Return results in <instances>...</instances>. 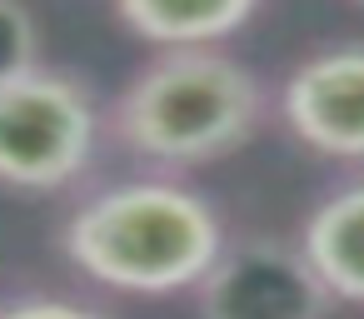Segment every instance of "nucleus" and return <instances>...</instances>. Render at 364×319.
Listing matches in <instances>:
<instances>
[{"mask_svg":"<svg viewBox=\"0 0 364 319\" xmlns=\"http://www.w3.org/2000/svg\"><path fill=\"white\" fill-rule=\"evenodd\" d=\"M65 254L80 274L125 294L200 289L225 254V225L205 195L175 180H125L85 200L65 225Z\"/></svg>","mask_w":364,"mask_h":319,"instance_id":"nucleus-1","label":"nucleus"},{"mask_svg":"<svg viewBox=\"0 0 364 319\" xmlns=\"http://www.w3.org/2000/svg\"><path fill=\"white\" fill-rule=\"evenodd\" d=\"M264 115V90L240 60L190 45L150 60L115 105V135L160 165H205L240 150Z\"/></svg>","mask_w":364,"mask_h":319,"instance_id":"nucleus-2","label":"nucleus"},{"mask_svg":"<svg viewBox=\"0 0 364 319\" xmlns=\"http://www.w3.org/2000/svg\"><path fill=\"white\" fill-rule=\"evenodd\" d=\"M100 145L90 90L60 70H26L0 85V185L65 190L80 180Z\"/></svg>","mask_w":364,"mask_h":319,"instance_id":"nucleus-3","label":"nucleus"},{"mask_svg":"<svg viewBox=\"0 0 364 319\" xmlns=\"http://www.w3.org/2000/svg\"><path fill=\"white\" fill-rule=\"evenodd\" d=\"M329 299L334 294L309 254L279 239L225 244L215 269L200 279L205 319H324Z\"/></svg>","mask_w":364,"mask_h":319,"instance_id":"nucleus-4","label":"nucleus"},{"mask_svg":"<svg viewBox=\"0 0 364 319\" xmlns=\"http://www.w3.org/2000/svg\"><path fill=\"white\" fill-rule=\"evenodd\" d=\"M284 125L329 160H364V45L299 60L279 95Z\"/></svg>","mask_w":364,"mask_h":319,"instance_id":"nucleus-5","label":"nucleus"},{"mask_svg":"<svg viewBox=\"0 0 364 319\" xmlns=\"http://www.w3.org/2000/svg\"><path fill=\"white\" fill-rule=\"evenodd\" d=\"M299 249L309 254L334 299L364 304V180L324 195L309 210Z\"/></svg>","mask_w":364,"mask_h":319,"instance_id":"nucleus-6","label":"nucleus"},{"mask_svg":"<svg viewBox=\"0 0 364 319\" xmlns=\"http://www.w3.org/2000/svg\"><path fill=\"white\" fill-rule=\"evenodd\" d=\"M259 0H115L120 21L165 50H190V45H210L235 36Z\"/></svg>","mask_w":364,"mask_h":319,"instance_id":"nucleus-7","label":"nucleus"},{"mask_svg":"<svg viewBox=\"0 0 364 319\" xmlns=\"http://www.w3.org/2000/svg\"><path fill=\"white\" fill-rule=\"evenodd\" d=\"M36 55H41V31L31 11L21 0H0V85L36 70Z\"/></svg>","mask_w":364,"mask_h":319,"instance_id":"nucleus-8","label":"nucleus"},{"mask_svg":"<svg viewBox=\"0 0 364 319\" xmlns=\"http://www.w3.org/2000/svg\"><path fill=\"white\" fill-rule=\"evenodd\" d=\"M0 319H100V314L70 299H16L0 309Z\"/></svg>","mask_w":364,"mask_h":319,"instance_id":"nucleus-9","label":"nucleus"},{"mask_svg":"<svg viewBox=\"0 0 364 319\" xmlns=\"http://www.w3.org/2000/svg\"><path fill=\"white\" fill-rule=\"evenodd\" d=\"M359 6H364V0H359Z\"/></svg>","mask_w":364,"mask_h":319,"instance_id":"nucleus-10","label":"nucleus"}]
</instances>
